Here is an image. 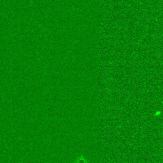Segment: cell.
Listing matches in <instances>:
<instances>
[{
  "instance_id": "1",
  "label": "cell",
  "mask_w": 163,
  "mask_h": 163,
  "mask_svg": "<svg viewBox=\"0 0 163 163\" xmlns=\"http://www.w3.org/2000/svg\"><path fill=\"white\" fill-rule=\"evenodd\" d=\"M76 163H87V161L86 158H84L82 155H81L77 159Z\"/></svg>"
}]
</instances>
